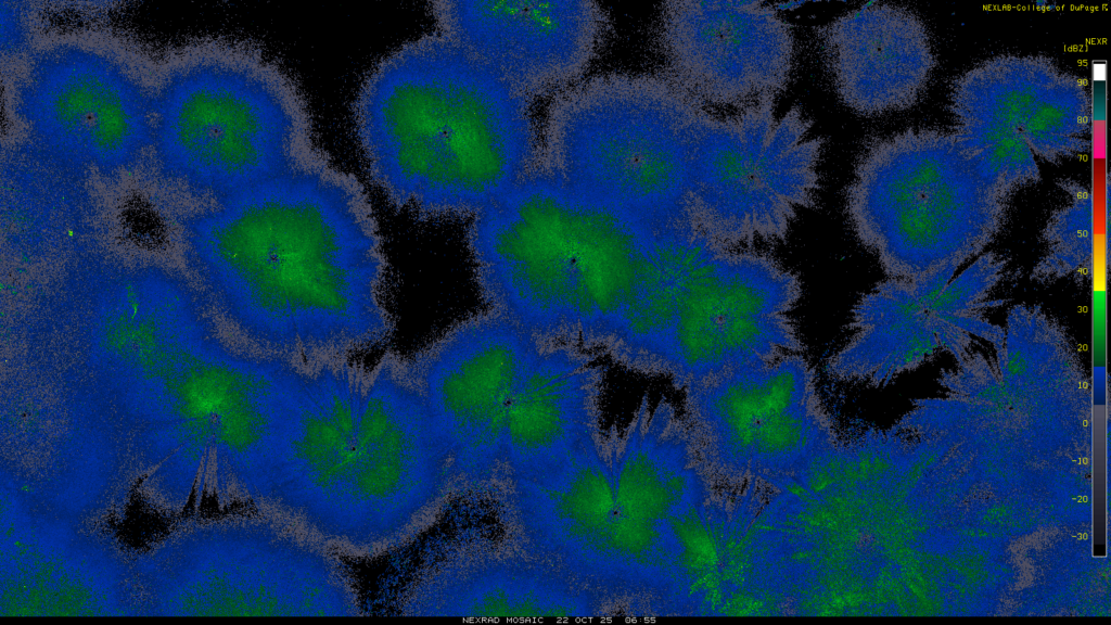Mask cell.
Returning <instances> with one entry per match:
<instances>
[{
  "label": "cell",
  "mask_w": 1111,
  "mask_h": 625,
  "mask_svg": "<svg viewBox=\"0 0 1111 625\" xmlns=\"http://www.w3.org/2000/svg\"><path fill=\"white\" fill-rule=\"evenodd\" d=\"M190 242L255 353L319 363L392 332L375 218L358 180L324 155L217 201Z\"/></svg>",
  "instance_id": "1"
},
{
  "label": "cell",
  "mask_w": 1111,
  "mask_h": 625,
  "mask_svg": "<svg viewBox=\"0 0 1111 625\" xmlns=\"http://www.w3.org/2000/svg\"><path fill=\"white\" fill-rule=\"evenodd\" d=\"M370 176L425 217H474L539 167L534 99L439 33L366 78L355 107Z\"/></svg>",
  "instance_id": "2"
},
{
  "label": "cell",
  "mask_w": 1111,
  "mask_h": 625,
  "mask_svg": "<svg viewBox=\"0 0 1111 625\" xmlns=\"http://www.w3.org/2000/svg\"><path fill=\"white\" fill-rule=\"evenodd\" d=\"M651 225L538 167L468 231L481 295L534 336L601 348L617 341Z\"/></svg>",
  "instance_id": "3"
},
{
  "label": "cell",
  "mask_w": 1111,
  "mask_h": 625,
  "mask_svg": "<svg viewBox=\"0 0 1111 625\" xmlns=\"http://www.w3.org/2000/svg\"><path fill=\"white\" fill-rule=\"evenodd\" d=\"M401 366L381 365L355 424L302 458L303 528L341 557L411 544L454 497L448 459Z\"/></svg>",
  "instance_id": "4"
},
{
  "label": "cell",
  "mask_w": 1111,
  "mask_h": 625,
  "mask_svg": "<svg viewBox=\"0 0 1111 625\" xmlns=\"http://www.w3.org/2000/svg\"><path fill=\"white\" fill-rule=\"evenodd\" d=\"M705 115L663 72L586 76L550 102L539 168L640 218L692 222Z\"/></svg>",
  "instance_id": "5"
},
{
  "label": "cell",
  "mask_w": 1111,
  "mask_h": 625,
  "mask_svg": "<svg viewBox=\"0 0 1111 625\" xmlns=\"http://www.w3.org/2000/svg\"><path fill=\"white\" fill-rule=\"evenodd\" d=\"M151 151L165 177L216 201L323 156L297 86L258 53L173 75L153 98Z\"/></svg>",
  "instance_id": "6"
},
{
  "label": "cell",
  "mask_w": 1111,
  "mask_h": 625,
  "mask_svg": "<svg viewBox=\"0 0 1111 625\" xmlns=\"http://www.w3.org/2000/svg\"><path fill=\"white\" fill-rule=\"evenodd\" d=\"M1010 197L954 133L910 129L864 148L845 211L887 278H917L983 254L1005 226Z\"/></svg>",
  "instance_id": "7"
},
{
  "label": "cell",
  "mask_w": 1111,
  "mask_h": 625,
  "mask_svg": "<svg viewBox=\"0 0 1111 625\" xmlns=\"http://www.w3.org/2000/svg\"><path fill=\"white\" fill-rule=\"evenodd\" d=\"M802 293L800 277L769 254L693 234L677 269L666 377L684 391L736 369L801 354L793 311Z\"/></svg>",
  "instance_id": "8"
},
{
  "label": "cell",
  "mask_w": 1111,
  "mask_h": 625,
  "mask_svg": "<svg viewBox=\"0 0 1111 625\" xmlns=\"http://www.w3.org/2000/svg\"><path fill=\"white\" fill-rule=\"evenodd\" d=\"M685 421L712 480L789 488L838 438L802 354L691 383Z\"/></svg>",
  "instance_id": "9"
},
{
  "label": "cell",
  "mask_w": 1111,
  "mask_h": 625,
  "mask_svg": "<svg viewBox=\"0 0 1111 625\" xmlns=\"http://www.w3.org/2000/svg\"><path fill=\"white\" fill-rule=\"evenodd\" d=\"M1008 260L993 252L961 271L944 267L917 278H886L855 303L848 340L827 361L839 381L886 383L941 353L956 362L976 341L1000 350L1005 329L987 318L1000 305L991 295L1003 281Z\"/></svg>",
  "instance_id": "10"
},
{
  "label": "cell",
  "mask_w": 1111,
  "mask_h": 625,
  "mask_svg": "<svg viewBox=\"0 0 1111 625\" xmlns=\"http://www.w3.org/2000/svg\"><path fill=\"white\" fill-rule=\"evenodd\" d=\"M540 342L489 310L457 324L403 365L448 459L454 496L494 493L508 405Z\"/></svg>",
  "instance_id": "11"
},
{
  "label": "cell",
  "mask_w": 1111,
  "mask_h": 625,
  "mask_svg": "<svg viewBox=\"0 0 1111 625\" xmlns=\"http://www.w3.org/2000/svg\"><path fill=\"white\" fill-rule=\"evenodd\" d=\"M956 132L991 176L1017 188L1039 176L1035 155L1063 158L1085 145L1089 102L1077 77L1043 58H996L954 88Z\"/></svg>",
  "instance_id": "12"
},
{
  "label": "cell",
  "mask_w": 1111,
  "mask_h": 625,
  "mask_svg": "<svg viewBox=\"0 0 1111 625\" xmlns=\"http://www.w3.org/2000/svg\"><path fill=\"white\" fill-rule=\"evenodd\" d=\"M18 110L36 144L82 171H128L151 150L153 99L112 59L77 47L39 54Z\"/></svg>",
  "instance_id": "13"
},
{
  "label": "cell",
  "mask_w": 1111,
  "mask_h": 625,
  "mask_svg": "<svg viewBox=\"0 0 1111 625\" xmlns=\"http://www.w3.org/2000/svg\"><path fill=\"white\" fill-rule=\"evenodd\" d=\"M655 43L663 73L715 110L776 100L794 68L792 25L759 1L665 2Z\"/></svg>",
  "instance_id": "14"
},
{
  "label": "cell",
  "mask_w": 1111,
  "mask_h": 625,
  "mask_svg": "<svg viewBox=\"0 0 1111 625\" xmlns=\"http://www.w3.org/2000/svg\"><path fill=\"white\" fill-rule=\"evenodd\" d=\"M400 613L454 617H609L616 607L503 535L468 528L437 546L410 582Z\"/></svg>",
  "instance_id": "15"
},
{
  "label": "cell",
  "mask_w": 1111,
  "mask_h": 625,
  "mask_svg": "<svg viewBox=\"0 0 1111 625\" xmlns=\"http://www.w3.org/2000/svg\"><path fill=\"white\" fill-rule=\"evenodd\" d=\"M432 13L439 34L532 99L585 78L610 28L588 0L438 1Z\"/></svg>",
  "instance_id": "16"
},
{
  "label": "cell",
  "mask_w": 1111,
  "mask_h": 625,
  "mask_svg": "<svg viewBox=\"0 0 1111 625\" xmlns=\"http://www.w3.org/2000/svg\"><path fill=\"white\" fill-rule=\"evenodd\" d=\"M603 377L587 348L540 342L508 405L494 493L505 484L547 477L605 436Z\"/></svg>",
  "instance_id": "17"
},
{
  "label": "cell",
  "mask_w": 1111,
  "mask_h": 625,
  "mask_svg": "<svg viewBox=\"0 0 1111 625\" xmlns=\"http://www.w3.org/2000/svg\"><path fill=\"white\" fill-rule=\"evenodd\" d=\"M611 433L533 483L499 487L494 500L503 536L528 556L583 584L615 512Z\"/></svg>",
  "instance_id": "18"
},
{
  "label": "cell",
  "mask_w": 1111,
  "mask_h": 625,
  "mask_svg": "<svg viewBox=\"0 0 1111 625\" xmlns=\"http://www.w3.org/2000/svg\"><path fill=\"white\" fill-rule=\"evenodd\" d=\"M818 37L839 99L860 115L908 109L927 88L934 65L930 38L904 8L865 4L822 26Z\"/></svg>",
  "instance_id": "19"
},
{
  "label": "cell",
  "mask_w": 1111,
  "mask_h": 625,
  "mask_svg": "<svg viewBox=\"0 0 1111 625\" xmlns=\"http://www.w3.org/2000/svg\"><path fill=\"white\" fill-rule=\"evenodd\" d=\"M1071 193V201L1056 211L1043 231L1045 253L1033 267L1031 279L1040 284L1086 276L1095 265V216L1093 200L1084 191Z\"/></svg>",
  "instance_id": "20"
}]
</instances>
